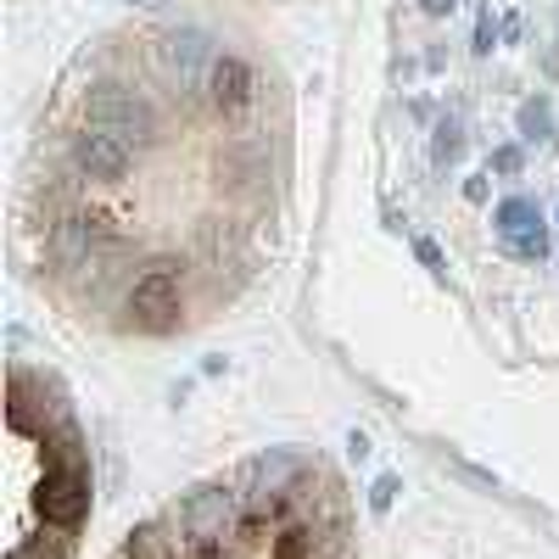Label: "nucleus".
<instances>
[{
  "label": "nucleus",
  "instance_id": "obj_8",
  "mask_svg": "<svg viewBox=\"0 0 559 559\" xmlns=\"http://www.w3.org/2000/svg\"><path fill=\"white\" fill-rule=\"evenodd\" d=\"M207 102H213V112H224V118H241L252 102H258V73H252V62H241V57H218L213 62V73H207Z\"/></svg>",
  "mask_w": 559,
  "mask_h": 559
},
{
  "label": "nucleus",
  "instance_id": "obj_6",
  "mask_svg": "<svg viewBox=\"0 0 559 559\" xmlns=\"http://www.w3.org/2000/svg\"><path fill=\"white\" fill-rule=\"evenodd\" d=\"M157 62H163V73L179 84V96H197V90H207V73H213V62H218V51H213V39L202 34V28H168L163 39H157Z\"/></svg>",
  "mask_w": 559,
  "mask_h": 559
},
{
  "label": "nucleus",
  "instance_id": "obj_20",
  "mask_svg": "<svg viewBox=\"0 0 559 559\" xmlns=\"http://www.w3.org/2000/svg\"><path fill=\"white\" fill-rule=\"evenodd\" d=\"M129 7H157V0H129Z\"/></svg>",
  "mask_w": 559,
  "mask_h": 559
},
{
  "label": "nucleus",
  "instance_id": "obj_10",
  "mask_svg": "<svg viewBox=\"0 0 559 559\" xmlns=\"http://www.w3.org/2000/svg\"><path fill=\"white\" fill-rule=\"evenodd\" d=\"M492 224H498V236H521V229L543 224V213H537V202H526V197H509V202L492 213Z\"/></svg>",
  "mask_w": 559,
  "mask_h": 559
},
{
  "label": "nucleus",
  "instance_id": "obj_5",
  "mask_svg": "<svg viewBox=\"0 0 559 559\" xmlns=\"http://www.w3.org/2000/svg\"><path fill=\"white\" fill-rule=\"evenodd\" d=\"M179 313H185V292H179L174 263L146 269V274H140L134 286H129V319L140 324V331L163 336V331H174V324H179Z\"/></svg>",
  "mask_w": 559,
  "mask_h": 559
},
{
  "label": "nucleus",
  "instance_id": "obj_2",
  "mask_svg": "<svg viewBox=\"0 0 559 559\" xmlns=\"http://www.w3.org/2000/svg\"><path fill=\"white\" fill-rule=\"evenodd\" d=\"M62 448L45 442V476H39V521L57 532H79L90 515V464L79 453V431L62 419Z\"/></svg>",
  "mask_w": 559,
  "mask_h": 559
},
{
  "label": "nucleus",
  "instance_id": "obj_1",
  "mask_svg": "<svg viewBox=\"0 0 559 559\" xmlns=\"http://www.w3.org/2000/svg\"><path fill=\"white\" fill-rule=\"evenodd\" d=\"M168 526L185 537V548L202 554V559H218L229 543H236L247 526H252V509H247V492L229 487V481H213V487H197L174 503Z\"/></svg>",
  "mask_w": 559,
  "mask_h": 559
},
{
  "label": "nucleus",
  "instance_id": "obj_11",
  "mask_svg": "<svg viewBox=\"0 0 559 559\" xmlns=\"http://www.w3.org/2000/svg\"><path fill=\"white\" fill-rule=\"evenodd\" d=\"M503 247L515 258H548V229L532 224V229H521V236H503Z\"/></svg>",
  "mask_w": 559,
  "mask_h": 559
},
{
  "label": "nucleus",
  "instance_id": "obj_12",
  "mask_svg": "<svg viewBox=\"0 0 559 559\" xmlns=\"http://www.w3.org/2000/svg\"><path fill=\"white\" fill-rule=\"evenodd\" d=\"M464 152V134H459V118H442L437 123V163H453Z\"/></svg>",
  "mask_w": 559,
  "mask_h": 559
},
{
  "label": "nucleus",
  "instance_id": "obj_15",
  "mask_svg": "<svg viewBox=\"0 0 559 559\" xmlns=\"http://www.w3.org/2000/svg\"><path fill=\"white\" fill-rule=\"evenodd\" d=\"M526 168V152L521 146H498L492 152V174H521Z\"/></svg>",
  "mask_w": 559,
  "mask_h": 559
},
{
  "label": "nucleus",
  "instance_id": "obj_17",
  "mask_svg": "<svg viewBox=\"0 0 559 559\" xmlns=\"http://www.w3.org/2000/svg\"><path fill=\"white\" fill-rule=\"evenodd\" d=\"M492 34H498V28H492V17L481 12V23H476V51H481V57L492 51Z\"/></svg>",
  "mask_w": 559,
  "mask_h": 559
},
{
  "label": "nucleus",
  "instance_id": "obj_14",
  "mask_svg": "<svg viewBox=\"0 0 559 559\" xmlns=\"http://www.w3.org/2000/svg\"><path fill=\"white\" fill-rule=\"evenodd\" d=\"M392 498H397V476H381L376 487H369V509H376V515H386Z\"/></svg>",
  "mask_w": 559,
  "mask_h": 559
},
{
  "label": "nucleus",
  "instance_id": "obj_13",
  "mask_svg": "<svg viewBox=\"0 0 559 559\" xmlns=\"http://www.w3.org/2000/svg\"><path fill=\"white\" fill-rule=\"evenodd\" d=\"M521 134L548 140V102H526V107H521Z\"/></svg>",
  "mask_w": 559,
  "mask_h": 559
},
{
  "label": "nucleus",
  "instance_id": "obj_7",
  "mask_svg": "<svg viewBox=\"0 0 559 559\" xmlns=\"http://www.w3.org/2000/svg\"><path fill=\"white\" fill-rule=\"evenodd\" d=\"M68 157H73V168L84 179L112 185V179H123L134 168V140H123L118 129H102V123H84V129H73Z\"/></svg>",
  "mask_w": 559,
  "mask_h": 559
},
{
  "label": "nucleus",
  "instance_id": "obj_19",
  "mask_svg": "<svg viewBox=\"0 0 559 559\" xmlns=\"http://www.w3.org/2000/svg\"><path fill=\"white\" fill-rule=\"evenodd\" d=\"M419 7H426L431 17H448V12H453V0H419Z\"/></svg>",
  "mask_w": 559,
  "mask_h": 559
},
{
  "label": "nucleus",
  "instance_id": "obj_4",
  "mask_svg": "<svg viewBox=\"0 0 559 559\" xmlns=\"http://www.w3.org/2000/svg\"><path fill=\"white\" fill-rule=\"evenodd\" d=\"M45 241H51V258L62 269H73V274L102 269L118 252V236H112V224L102 213H68V218L51 224V236H45Z\"/></svg>",
  "mask_w": 559,
  "mask_h": 559
},
{
  "label": "nucleus",
  "instance_id": "obj_16",
  "mask_svg": "<svg viewBox=\"0 0 559 559\" xmlns=\"http://www.w3.org/2000/svg\"><path fill=\"white\" fill-rule=\"evenodd\" d=\"M414 258L426 263L431 274H442V252H437V241H426V236H419V241H414Z\"/></svg>",
  "mask_w": 559,
  "mask_h": 559
},
{
  "label": "nucleus",
  "instance_id": "obj_18",
  "mask_svg": "<svg viewBox=\"0 0 559 559\" xmlns=\"http://www.w3.org/2000/svg\"><path fill=\"white\" fill-rule=\"evenodd\" d=\"M464 197H471V202H487V179H464Z\"/></svg>",
  "mask_w": 559,
  "mask_h": 559
},
{
  "label": "nucleus",
  "instance_id": "obj_9",
  "mask_svg": "<svg viewBox=\"0 0 559 559\" xmlns=\"http://www.w3.org/2000/svg\"><path fill=\"white\" fill-rule=\"evenodd\" d=\"M319 548V532L308 521H292V526H280L274 543H269V559H313Z\"/></svg>",
  "mask_w": 559,
  "mask_h": 559
},
{
  "label": "nucleus",
  "instance_id": "obj_3",
  "mask_svg": "<svg viewBox=\"0 0 559 559\" xmlns=\"http://www.w3.org/2000/svg\"><path fill=\"white\" fill-rule=\"evenodd\" d=\"M84 123L118 129L123 140H152V134H157L152 102L140 96L134 84H123V79H96V84L84 90Z\"/></svg>",
  "mask_w": 559,
  "mask_h": 559
}]
</instances>
